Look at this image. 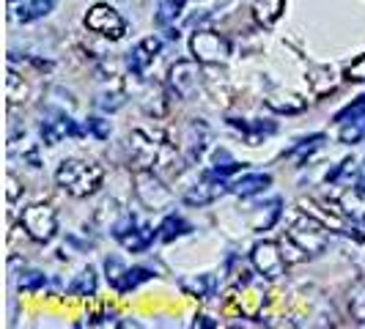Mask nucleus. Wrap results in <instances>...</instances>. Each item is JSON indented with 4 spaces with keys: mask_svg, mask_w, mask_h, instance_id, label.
Here are the masks:
<instances>
[{
    "mask_svg": "<svg viewBox=\"0 0 365 329\" xmlns=\"http://www.w3.org/2000/svg\"><path fill=\"white\" fill-rule=\"evenodd\" d=\"M124 102H127V96H124V91L102 93V96L96 99V108L105 110V113H115L118 108H124Z\"/></svg>",
    "mask_w": 365,
    "mask_h": 329,
    "instance_id": "nucleus-30",
    "label": "nucleus"
},
{
    "mask_svg": "<svg viewBox=\"0 0 365 329\" xmlns=\"http://www.w3.org/2000/svg\"><path fill=\"white\" fill-rule=\"evenodd\" d=\"M225 192H231V184L209 167V170L203 173L201 182L195 184L192 189L184 192V203H187V206H209V203L220 201Z\"/></svg>",
    "mask_w": 365,
    "mask_h": 329,
    "instance_id": "nucleus-8",
    "label": "nucleus"
},
{
    "mask_svg": "<svg viewBox=\"0 0 365 329\" xmlns=\"http://www.w3.org/2000/svg\"><path fill=\"white\" fill-rule=\"evenodd\" d=\"M182 288L190 296H198V299H212L215 296V288H217V280L212 274H198L192 280H182Z\"/></svg>",
    "mask_w": 365,
    "mask_h": 329,
    "instance_id": "nucleus-22",
    "label": "nucleus"
},
{
    "mask_svg": "<svg viewBox=\"0 0 365 329\" xmlns=\"http://www.w3.org/2000/svg\"><path fill=\"white\" fill-rule=\"evenodd\" d=\"M148 280H154V269H148V266H132L127 272L121 274V280L115 283V291L118 293H129L135 291L138 286H143V283H148Z\"/></svg>",
    "mask_w": 365,
    "mask_h": 329,
    "instance_id": "nucleus-19",
    "label": "nucleus"
},
{
    "mask_svg": "<svg viewBox=\"0 0 365 329\" xmlns=\"http://www.w3.org/2000/svg\"><path fill=\"white\" fill-rule=\"evenodd\" d=\"M47 286V277L41 272H36V269H31V272H19L17 277V288L25 293L31 291H38V288H44Z\"/></svg>",
    "mask_w": 365,
    "mask_h": 329,
    "instance_id": "nucleus-29",
    "label": "nucleus"
},
{
    "mask_svg": "<svg viewBox=\"0 0 365 329\" xmlns=\"http://www.w3.org/2000/svg\"><path fill=\"white\" fill-rule=\"evenodd\" d=\"M129 154H132V162L138 167H154V162L160 160V148L146 132H132L129 135Z\"/></svg>",
    "mask_w": 365,
    "mask_h": 329,
    "instance_id": "nucleus-13",
    "label": "nucleus"
},
{
    "mask_svg": "<svg viewBox=\"0 0 365 329\" xmlns=\"http://www.w3.org/2000/svg\"><path fill=\"white\" fill-rule=\"evenodd\" d=\"M289 241H294L299 247V253H311V256H319L327 250V228L319 222V219L308 217V214H299L294 219L292 231H289Z\"/></svg>",
    "mask_w": 365,
    "mask_h": 329,
    "instance_id": "nucleus-3",
    "label": "nucleus"
},
{
    "mask_svg": "<svg viewBox=\"0 0 365 329\" xmlns=\"http://www.w3.org/2000/svg\"><path fill=\"white\" fill-rule=\"evenodd\" d=\"M201 61H176L170 66V88L179 99H190L201 88Z\"/></svg>",
    "mask_w": 365,
    "mask_h": 329,
    "instance_id": "nucleus-10",
    "label": "nucleus"
},
{
    "mask_svg": "<svg viewBox=\"0 0 365 329\" xmlns=\"http://www.w3.org/2000/svg\"><path fill=\"white\" fill-rule=\"evenodd\" d=\"M154 236H160V231H154L151 225H138V228L129 231L127 236L118 239V244H121L124 250H129V253H143V250L151 247Z\"/></svg>",
    "mask_w": 365,
    "mask_h": 329,
    "instance_id": "nucleus-16",
    "label": "nucleus"
},
{
    "mask_svg": "<svg viewBox=\"0 0 365 329\" xmlns=\"http://www.w3.org/2000/svg\"><path fill=\"white\" fill-rule=\"evenodd\" d=\"M96 286H99V277H96V269L88 266L80 274H74V280L66 286V291L72 296H93L96 293Z\"/></svg>",
    "mask_w": 365,
    "mask_h": 329,
    "instance_id": "nucleus-21",
    "label": "nucleus"
},
{
    "mask_svg": "<svg viewBox=\"0 0 365 329\" xmlns=\"http://www.w3.org/2000/svg\"><path fill=\"white\" fill-rule=\"evenodd\" d=\"M135 195H138L140 203H143L146 209H151V212H165V209H170V203H173V192H170L148 167L138 170V176H135Z\"/></svg>",
    "mask_w": 365,
    "mask_h": 329,
    "instance_id": "nucleus-5",
    "label": "nucleus"
},
{
    "mask_svg": "<svg viewBox=\"0 0 365 329\" xmlns=\"http://www.w3.org/2000/svg\"><path fill=\"white\" fill-rule=\"evenodd\" d=\"M53 9H55V0H28L25 6H19L17 19L28 25V22H36V19L47 17Z\"/></svg>",
    "mask_w": 365,
    "mask_h": 329,
    "instance_id": "nucleus-23",
    "label": "nucleus"
},
{
    "mask_svg": "<svg viewBox=\"0 0 365 329\" xmlns=\"http://www.w3.org/2000/svg\"><path fill=\"white\" fill-rule=\"evenodd\" d=\"M157 231H160V239H163L165 244H170V241H176V239L192 234V225L184 217H179V214H168Z\"/></svg>",
    "mask_w": 365,
    "mask_h": 329,
    "instance_id": "nucleus-18",
    "label": "nucleus"
},
{
    "mask_svg": "<svg viewBox=\"0 0 365 329\" xmlns=\"http://www.w3.org/2000/svg\"><path fill=\"white\" fill-rule=\"evenodd\" d=\"M338 137H341V143H344V146H354V143L365 140V115L354 118V121H349V124H341Z\"/></svg>",
    "mask_w": 365,
    "mask_h": 329,
    "instance_id": "nucleus-26",
    "label": "nucleus"
},
{
    "mask_svg": "<svg viewBox=\"0 0 365 329\" xmlns=\"http://www.w3.org/2000/svg\"><path fill=\"white\" fill-rule=\"evenodd\" d=\"M86 129L91 132L96 140H108L110 137V121H105V118H99V115H93V118H88V124H86Z\"/></svg>",
    "mask_w": 365,
    "mask_h": 329,
    "instance_id": "nucleus-31",
    "label": "nucleus"
},
{
    "mask_svg": "<svg viewBox=\"0 0 365 329\" xmlns=\"http://www.w3.org/2000/svg\"><path fill=\"white\" fill-rule=\"evenodd\" d=\"M38 132H41V140H44L47 146H58V143L66 140V137H83L88 129H83L72 115H66V113H50V115H44Z\"/></svg>",
    "mask_w": 365,
    "mask_h": 329,
    "instance_id": "nucleus-9",
    "label": "nucleus"
},
{
    "mask_svg": "<svg viewBox=\"0 0 365 329\" xmlns=\"http://www.w3.org/2000/svg\"><path fill=\"white\" fill-rule=\"evenodd\" d=\"M272 184V176L269 173H245L242 179L231 184V192L237 195V198H256L261 195L267 187Z\"/></svg>",
    "mask_w": 365,
    "mask_h": 329,
    "instance_id": "nucleus-15",
    "label": "nucleus"
},
{
    "mask_svg": "<svg viewBox=\"0 0 365 329\" xmlns=\"http://www.w3.org/2000/svg\"><path fill=\"white\" fill-rule=\"evenodd\" d=\"M324 140H327V135H322V132H316V135H311V137H302L297 146H292L289 151H286V157H292V160H305V157L313 154L316 148L324 146Z\"/></svg>",
    "mask_w": 365,
    "mask_h": 329,
    "instance_id": "nucleus-25",
    "label": "nucleus"
},
{
    "mask_svg": "<svg viewBox=\"0 0 365 329\" xmlns=\"http://www.w3.org/2000/svg\"><path fill=\"white\" fill-rule=\"evenodd\" d=\"M86 28L93 31V33H99V36L110 38V41H118L127 33V19L121 17L113 6H108V3H96L86 14Z\"/></svg>",
    "mask_w": 365,
    "mask_h": 329,
    "instance_id": "nucleus-6",
    "label": "nucleus"
},
{
    "mask_svg": "<svg viewBox=\"0 0 365 329\" xmlns=\"http://www.w3.org/2000/svg\"><path fill=\"white\" fill-rule=\"evenodd\" d=\"M192 327H206V329H215L217 327V321H212V318H206V315H198L195 321H192Z\"/></svg>",
    "mask_w": 365,
    "mask_h": 329,
    "instance_id": "nucleus-34",
    "label": "nucleus"
},
{
    "mask_svg": "<svg viewBox=\"0 0 365 329\" xmlns=\"http://www.w3.org/2000/svg\"><path fill=\"white\" fill-rule=\"evenodd\" d=\"M190 53L201 63H225L231 55V41L217 31H198L190 38Z\"/></svg>",
    "mask_w": 365,
    "mask_h": 329,
    "instance_id": "nucleus-4",
    "label": "nucleus"
},
{
    "mask_svg": "<svg viewBox=\"0 0 365 329\" xmlns=\"http://www.w3.org/2000/svg\"><path fill=\"white\" fill-rule=\"evenodd\" d=\"M11 3H14V0H11Z\"/></svg>",
    "mask_w": 365,
    "mask_h": 329,
    "instance_id": "nucleus-37",
    "label": "nucleus"
},
{
    "mask_svg": "<svg viewBox=\"0 0 365 329\" xmlns=\"http://www.w3.org/2000/svg\"><path fill=\"white\" fill-rule=\"evenodd\" d=\"M19 222H22L25 234L34 241H38V244L53 241L55 234H58V214H55L53 206H47V203H34V206L22 209Z\"/></svg>",
    "mask_w": 365,
    "mask_h": 329,
    "instance_id": "nucleus-2",
    "label": "nucleus"
},
{
    "mask_svg": "<svg viewBox=\"0 0 365 329\" xmlns=\"http://www.w3.org/2000/svg\"><path fill=\"white\" fill-rule=\"evenodd\" d=\"M187 0H160L157 3V11H154V25L157 28H170L176 19L182 17Z\"/></svg>",
    "mask_w": 365,
    "mask_h": 329,
    "instance_id": "nucleus-20",
    "label": "nucleus"
},
{
    "mask_svg": "<svg viewBox=\"0 0 365 329\" xmlns=\"http://www.w3.org/2000/svg\"><path fill=\"white\" fill-rule=\"evenodd\" d=\"M239 167H242V162H237L225 148H220V151H215V164H212V170L217 173V176H222V179H228L231 173H237Z\"/></svg>",
    "mask_w": 365,
    "mask_h": 329,
    "instance_id": "nucleus-27",
    "label": "nucleus"
},
{
    "mask_svg": "<svg viewBox=\"0 0 365 329\" xmlns=\"http://www.w3.org/2000/svg\"><path fill=\"white\" fill-rule=\"evenodd\" d=\"M209 137H212L209 124L203 118H192L184 129V160L187 162H198L206 146H209Z\"/></svg>",
    "mask_w": 365,
    "mask_h": 329,
    "instance_id": "nucleus-11",
    "label": "nucleus"
},
{
    "mask_svg": "<svg viewBox=\"0 0 365 329\" xmlns=\"http://www.w3.org/2000/svg\"><path fill=\"white\" fill-rule=\"evenodd\" d=\"M280 206H283L280 198H272V201L264 203V206H256L258 219H253V228H256V231H267V228H272V222L280 217Z\"/></svg>",
    "mask_w": 365,
    "mask_h": 329,
    "instance_id": "nucleus-24",
    "label": "nucleus"
},
{
    "mask_svg": "<svg viewBox=\"0 0 365 329\" xmlns=\"http://www.w3.org/2000/svg\"><path fill=\"white\" fill-rule=\"evenodd\" d=\"M228 124L245 135L247 146H258L267 135H274V132H277V124H274V121H242V118H228Z\"/></svg>",
    "mask_w": 365,
    "mask_h": 329,
    "instance_id": "nucleus-14",
    "label": "nucleus"
},
{
    "mask_svg": "<svg viewBox=\"0 0 365 329\" xmlns=\"http://www.w3.org/2000/svg\"><path fill=\"white\" fill-rule=\"evenodd\" d=\"M250 263L267 280H277L280 274L286 272V258L280 253L277 241H258L256 247L250 250Z\"/></svg>",
    "mask_w": 365,
    "mask_h": 329,
    "instance_id": "nucleus-7",
    "label": "nucleus"
},
{
    "mask_svg": "<svg viewBox=\"0 0 365 329\" xmlns=\"http://www.w3.org/2000/svg\"><path fill=\"white\" fill-rule=\"evenodd\" d=\"M105 269H108V280L113 288H115V283L121 280V274L127 272V266H124L118 258H108V261H105Z\"/></svg>",
    "mask_w": 365,
    "mask_h": 329,
    "instance_id": "nucleus-32",
    "label": "nucleus"
},
{
    "mask_svg": "<svg viewBox=\"0 0 365 329\" xmlns=\"http://www.w3.org/2000/svg\"><path fill=\"white\" fill-rule=\"evenodd\" d=\"M349 80H354V83H363L365 80V55L360 58V61H354L351 66H349Z\"/></svg>",
    "mask_w": 365,
    "mask_h": 329,
    "instance_id": "nucleus-33",
    "label": "nucleus"
},
{
    "mask_svg": "<svg viewBox=\"0 0 365 329\" xmlns=\"http://www.w3.org/2000/svg\"><path fill=\"white\" fill-rule=\"evenodd\" d=\"M55 182L74 198H88L105 182V167L86 160H63L55 170Z\"/></svg>",
    "mask_w": 365,
    "mask_h": 329,
    "instance_id": "nucleus-1",
    "label": "nucleus"
},
{
    "mask_svg": "<svg viewBox=\"0 0 365 329\" xmlns=\"http://www.w3.org/2000/svg\"><path fill=\"white\" fill-rule=\"evenodd\" d=\"M283 11H286V0H256L253 3V17L264 28H272L283 17Z\"/></svg>",
    "mask_w": 365,
    "mask_h": 329,
    "instance_id": "nucleus-17",
    "label": "nucleus"
},
{
    "mask_svg": "<svg viewBox=\"0 0 365 329\" xmlns=\"http://www.w3.org/2000/svg\"><path fill=\"white\" fill-rule=\"evenodd\" d=\"M360 115H365V96H357L351 105L338 110V113L332 115V121H335V124H349V121H354V118H360Z\"/></svg>",
    "mask_w": 365,
    "mask_h": 329,
    "instance_id": "nucleus-28",
    "label": "nucleus"
},
{
    "mask_svg": "<svg viewBox=\"0 0 365 329\" xmlns=\"http://www.w3.org/2000/svg\"><path fill=\"white\" fill-rule=\"evenodd\" d=\"M357 231H360V234L365 236V214H363L360 219H357Z\"/></svg>",
    "mask_w": 365,
    "mask_h": 329,
    "instance_id": "nucleus-36",
    "label": "nucleus"
},
{
    "mask_svg": "<svg viewBox=\"0 0 365 329\" xmlns=\"http://www.w3.org/2000/svg\"><path fill=\"white\" fill-rule=\"evenodd\" d=\"M357 189L365 195V160H363V164H360V173H357Z\"/></svg>",
    "mask_w": 365,
    "mask_h": 329,
    "instance_id": "nucleus-35",
    "label": "nucleus"
},
{
    "mask_svg": "<svg viewBox=\"0 0 365 329\" xmlns=\"http://www.w3.org/2000/svg\"><path fill=\"white\" fill-rule=\"evenodd\" d=\"M160 50H163V41L157 36H146L143 41H138L127 53L129 72L135 74V77H143V74L148 72V66L154 63V58L160 55Z\"/></svg>",
    "mask_w": 365,
    "mask_h": 329,
    "instance_id": "nucleus-12",
    "label": "nucleus"
}]
</instances>
